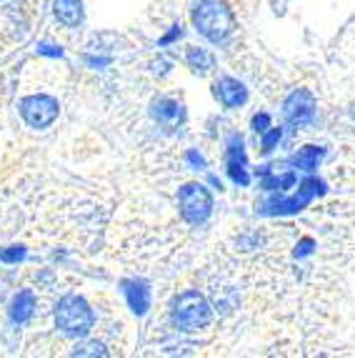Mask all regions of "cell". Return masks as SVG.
<instances>
[{
    "label": "cell",
    "instance_id": "7",
    "mask_svg": "<svg viewBox=\"0 0 355 358\" xmlns=\"http://www.w3.org/2000/svg\"><path fill=\"white\" fill-rule=\"evenodd\" d=\"M215 96L220 98V103H223L225 108H238L245 103L248 90H245V85L240 83V80H236V78H223L220 83H215Z\"/></svg>",
    "mask_w": 355,
    "mask_h": 358
},
{
    "label": "cell",
    "instance_id": "16",
    "mask_svg": "<svg viewBox=\"0 0 355 358\" xmlns=\"http://www.w3.org/2000/svg\"><path fill=\"white\" fill-rule=\"evenodd\" d=\"M296 183V173H285V176H270V178H266V188H278V191H283V188H288V185Z\"/></svg>",
    "mask_w": 355,
    "mask_h": 358
},
{
    "label": "cell",
    "instance_id": "18",
    "mask_svg": "<svg viewBox=\"0 0 355 358\" xmlns=\"http://www.w3.org/2000/svg\"><path fill=\"white\" fill-rule=\"evenodd\" d=\"M23 258H25V248H20V245H10V248H3V251H0V261H6V263L23 261Z\"/></svg>",
    "mask_w": 355,
    "mask_h": 358
},
{
    "label": "cell",
    "instance_id": "2",
    "mask_svg": "<svg viewBox=\"0 0 355 358\" xmlns=\"http://www.w3.org/2000/svg\"><path fill=\"white\" fill-rule=\"evenodd\" d=\"M213 318V308L198 291H185L178 296L173 306V321L180 331H198L205 329Z\"/></svg>",
    "mask_w": 355,
    "mask_h": 358
},
{
    "label": "cell",
    "instance_id": "22",
    "mask_svg": "<svg viewBox=\"0 0 355 358\" xmlns=\"http://www.w3.org/2000/svg\"><path fill=\"white\" fill-rule=\"evenodd\" d=\"M41 53L43 55H60V48H53V45H43Z\"/></svg>",
    "mask_w": 355,
    "mask_h": 358
},
{
    "label": "cell",
    "instance_id": "13",
    "mask_svg": "<svg viewBox=\"0 0 355 358\" xmlns=\"http://www.w3.org/2000/svg\"><path fill=\"white\" fill-rule=\"evenodd\" d=\"M33 310H36V296H33V291H20L18 296L13 299L10 318L15 323H23L33 316Z\"/></svg>",
    "mask_w": 355,
    "mask_h": 358
},
{
    "label": "cell",
    "instance_id": "19",
    "mask_svg": "<svg viewBox=\"0 0 355 358\" xmlns=\"http://www.w3.org/2000/svg\"><path fill=\"white\" fill-rule=\"evenodd\" d=\"M278 141H280V128H273V131L263 138V150H266V153L268 150H273V145L278 143Z\"/></svg>",
    "mask_w": 355,
    "mask_h": 358
},
{
    "label": "cell",
    "instance_id": "1",
    "mask_svg": "<svg viewBox=\"0 0 355 358\" xmlns=\"http://www.w3.org/2000/svg\"><path fill=\"white\" fill-rule=\"evenodd\" d=\"M193 23L208 41L213 43L225 41L236 28V18H233L231 8L220 0H203L198 10L193 13Z\"/></svg>",
    "mask_w": 355,
    "mask_h": 358
},
{
    "label": "cell",
    "instance_id": "11",
    "mask_svg": "<svg viewBox=\"0 0 355 358\" xmlns=\"http://www.w3.org/2000/svg\"><path fill=\"white\" fill-rule=\"evenodd\" d=\"M53 13L63 25L75 28V25L83 20V3H80V0H55Z\"/></svg>",
    "mask_w": 355,
    "mask_h": 358
},
{
    "label": "cell",
    "instance_id": "17",
    "mask_svg": "<svg viewBox=\"0 0 355 358\" xmlns=\"http://www.w3.org/2000/svg\"><path fill=\"white\" fill-rule=\"evenodd\" d=\"M73 353H75V356H108V351L101 346V343H98V341H90V343H83V346H78Z\"/></svg>",
    "mask_w": 355,
    "mask_h": 358
},
{
    "label": "cell",
    "instance_id": "23",
    "mask_svg": "<svg viewBox=\"0 0 355 358\" xmlns=\"http://www.w3.org/2000/svg\"><path fill=\"white\" fill-rule=\"evenodd\" d=\"M188 158H190V161H193V163H198V166H203V158H201V155H196V153H190V155H188Z\"/></svg>",
    "mask_w": 355,
    "mask_h": 358
},
{
    "label": "cell",
    "instance_id": "10",
    "mask_svg": "<svg viewBox=\"0 0 355 358\" xmlns=\"http://www.w3.org/2000/svg\"><path fill=\"white\" fill-rule=\"evenodd\" d=\"M123 288H125V296H128V303H131L133 313L143 316L150 306V288L143 281H125Z\"/></svg>",
    "mask_w": 355,
    "mask_h": 358
},
{
    "label": "cell",
    "instance_id": "4",
    "mask_svg": "<svg viewBox=\"0 0 355 358\" xmlns=\"http://www.w3.org/2000/svg\"><path fill=\"white\" fill-rule=\"evenodd\" d=\"M178 201H180V215L188 223H203L210 215V208H213L210 193L198 183L183 185L180 193H178Z\"/></svg>",
    "mask_w": 355,
    "mask_h": 358
},
{
    "label": "cell",
    "instance_id": "6",
    "mask_svg": "<svg viewBox=\"0 0 355 358\" xmlns=\"http://www.w3.org/2000/svg\"><path fill=\"white\" fill-rule=\"evenodd\" d=\"M283 115L290 126H308L315 115V98L310 90L298 88L296 93H290L288 101L283 106Z\"/></svg>",
    "mask_w": 355,
    "mask_h": 358
},
{
    "label": "cell",
    "instance_id": "20",
    "mask_svg": "<svg viewBox=\"0 0 355 358\" xmlns=\"http://www.w3.org/2000/svg\"><path fill=\"white\" fill-rule=\"evenodd\" d=\"M268 126H270V118H268L266 113L255 115V120H253V128H255V131H258V133H263V131H266Z\"/></svg>",
    "mask_w": 355,
    "mask_h": 358
},
{
    "label": "cell",
    "instance_id": "5",
    "mask_svg": "<svg viewBox=\"0 0 355 358\" xmlns=\"http://www.w3.org/2000/svg\"><path fill=\"white\" fill-rule=\"evenodd\" d=\"M20 113L30 128H48L58 118V101L50 96H28L20 103Z\"/></svg>",
    "mask_w": 355,
    "mask_h": 358
},
{
    "label": "cell",
    "instance_id": "8",
    "mask_svg": "<svg viewBox=\"0 0 355 358\" xmlns=\"http://www.w3.org/2000/svg\"><path fill=\"white\" fill-rule=\"evenodd\" d=\"M228 173L236 183L248 185L250 176L245 173V153H243V143L240 138H233L231 141V150H228Z\"/></svg>",
    "mask_w": 355,
    "mask_h": 358
},
{
    "label": "cell",
    "instance_id": "3",
    "mask_svg": "<svg viewBox=\"0 0 355 358\" xmlns=\"http://www.w3.org/2000/svg\"><path fill=\"white\" fill-rule=\"evenodd\" d=\"M55 323L68 336H85L93 329L95 316L93 310H90V306L85 303V299H80V296H66L58 303V310H55Z\"/></svg>",
    "mask_w": 355,
    "mask_h": 358
},
{
    "label": "cell",
    "instance_id": "21",
    "mask_svg": "<svg viewBox=\"0 0 355 358\" xmlns=\"http://www.w3.org/2000/svg\"><path fill=\"white\" fill-rule=\"evenodd\" d=\"M310 251H313V238H303L300 245L296 248V256H308Z\"/></svg>",
    "mask_w": 355,
    "mask_h": 358
},
{
    "label": "cell",
    "instance_id": "12",
    "mask_svg": "<svg viewBox=\"0 0 355 358\" xmlns=\"http://www.w3.org/2000/svg\"><path fill=\"white\" fill-rule=\"evenodd\" d=\"M153 115L160 126L166 128H175L180 120H183V108L178 106L175 101H158L153 108Z\"/></svg>",
    "mask_w": 355,
    "mask_h": 358
},
{
    "label": "cell",
    "instance_id": "15",
    "mask_svg": "<svg viewBox=\"0 0 355 358\" xmlns=\"http://www.w3.org/2000/svg\"><path fill=\"white\" fill-rule=\"evenodd\" d=\"M320 158H323V148H318V145H308V148H303L300 153L296 155V166L305 168V171H313V168L318 166Z\"/></svg>",
    "mask_w": 355,
    "mask_h": 358
},
{
    "label": "cell",
    "instance_id": "9",
    "mask_svg": "<svg viewBox=\"0 0 355 358\" xmlns=\"http://www.w3.org/2000/svg\"><path fill=\"white\" fill-rule=\"evenodd\" d=\"M315 193H323V183H320V180H315V178H310V180H305V183H303L300 196L290 198V201H283V203H275L273 208L278 210V213H290V210H300L303 206H308V201L315 196Z\"/></svg>",
    "mask_w": 355,
    "mask_h": 358
},
{
    "label": "cell",
    "instance_id": "14",
    "mask_svg": "<svg viewBox=\"0 0 355 358\" xmlns=\"http://www.w3.org/2000/svg\"><path fill=\"white\" fill-rule=\"evenodd\" d=\"M188 66L193 68L196 73H205V71H210V68H213V55L208 53V50H203V48H190Z\"/></svg>",
    "mask_w": 355,
    "mask_h": 358
}]
</instances>
